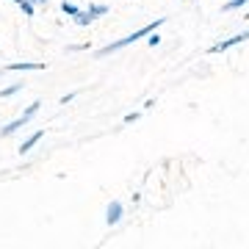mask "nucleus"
<instances>
[{
	"mask_svg": "<svg viewBox=\"0 0 249 249\" xmlns=\"http://www.w3.org/2000/svg\"><path fill=\"white\" fill-rule=\"evenodd\" d=\"M247 39H249V31H244V34H235V36H230V39H224V42H216V45H211V50H208V53H211V55L227 53L230 47H235V45H244Z\"/></svg>",
	"mask_w": 249,
	"mask_h": 249,
	"instance_id": "1",
	"label": "nucleus"
},
{
	"mask_svg": "<svg viewBox=\"0 0 249 249\" xmlns=\"http://www.w3.org/2000/svg\"><path fill=\"white\" fill-rule=\"evenodd\" d=\"M47 70L45 61H14V64H6V72H42Z\"/></svg>",
	"mask_w": 249,
	"mask_h": 249,
	"instance_id": "2",
	"label": "nucleus"
},
{
	"mask_svg": "<svg viewBox=\"0 0 249 249\" xmlns=\"http://www.w3.org/2000/svg\"><path fill=\"white\" fill-rule=\"evenodd\" d=\"M122 213H124V205L119 202V199H114V202L106 208V224H108V227L119 224V222H122Z\"/></svg>",
	"mask_w": 249,
	"mask_h": 249,
	"instance_id": "3",
	"label": "nucleus"
},
{
	"mask_svg": "<svg viewBox=\"0 0 249 249\" xmlns=\"http://www.w3.org/2000/svg\"><path fill=\"white\" fill-rule=\"evenodd\" d=\"M25 124H28L25 116H17L14 122H9V124H3V127H0V139H9V136H14L17 130H22Z\"/></svg>",
	"mask_w": 249,
	"mask_h": 249,
	"instance_id": "4",
	"label": "nucleus"
},
{
	"mask_svg": "<svg viewBox=\"0 0 249 249\" xmlns=\"http://www.w3.org/2000/svg\"><path fill=\"white\" fill-rule=\"evenodd\" d=\"M42 139H45V130H36V133H31V136L25 139V142L19 144V152H22V155H25V152H31V150L36 147V144L42 142Z\"/></svg>",
	"mask_w": 249,
	"mask_h": 249,
	"instance_id": "5",
	"label": "nucleus"
},
{
	"mask_svg": "<svg viewBox=\"0 0 249 249\" xmlns=\"http://www.w3.org/2000/svg\"><path fill=\"white\" fill-rule=\"evenodd\" d=\"M22 89H25V83H14V86H6V89H0V100L14 97V94H19Z\"/></svg>",
	"mask_w": 249,
	"mask_h": 249,
	"instance_id": "6",
	"label": "nucleus"
},
{
	"mask_svg": "<svg viewBox=\"0 0 249 249\" xmlns=\"http://www.w3.org/2000/svg\"><path fill=\"white\" fill-rule=\"evenodd\" d=\"M72 19H75V25H80V28H86V25H91V22H94V19L89 17V11H86V9H80Z\"/></svg>",
	"mask_w": 249,
	"mask_h": 249,
	"instance_id": "7",
	"label": "nucleus"
},
{
	"mask_svg": "<svg viewBox=\"0 0 249 249\" xmlns=\"http://www.w3.org/2000/svg\"><path fill=\"white\" fill-rule=\"evenodd\" d=\"M86 11H89L91 19H97V17H103V14H108V6H103V3H91Z\"/></svg>",
	"mask_w": 249,
	"mask_h": 249,
	"instance_id": "8",
	"label": "nucleus"
},
{
	"mask_svg": "<svg viewBox=\"0 0 249 249\" xmlns=\"http://www.w3.org/2000/svg\"><path fill=\"white\" fill-rule=\"evenodd\" d=\"M39 108H42V103H39V100H36V103H31V106H28L25 111H22V116H25L28 122H31V119H34V116L39 114Z\"/></svg>",
	"mask_w": 249,
	"mask_h": 249,
	"instance_id": "9",
	"label": "nucleus"
},
{
	"mask_svg": "<svg viewBox=\"0 0 249 249\" xmlns=\"http://www.w3.org/2000/svg\"><path fill=\"white\" fill-rule=\"evenodd\" d=\"M244 6H249V0H227V3H224V11H238V9H244Z\"/></svg>",
	"mask_w": 249,
	"mask_h": 249,
	"instance_id": "10",
	"label": "nucleus"
},
{
	"mask_svg": "<svg viewBox=\"0 0 249 249\" xmlns=\"http://www.w3.org/2000/svg\"><path fill=\"white\" fill-rule=\"evenodd\" d=\"M61 11H64V14H67V17H75V14H78V6H75V3H67V0H64V3H61Z\"/></svg>",
	"mask_w": 249,
	"mask_h": 249,
	"instance_id": "11",
	"label": "nucleus"
},
{
	"mask_svg": "<svg viewBox=\"0 0 249 249\" xmlns=\"http://www.w3.org/2000/svg\"><path fill=\"white\" fill-rule=\"evenodd\" d=\"M19 9H22L25 17H34V14H36V9H34V3H31V0H22V3H19Z\"/></svg>",
	"mask_w": 249,
	"mask_h": 249,
	"instance_id": "12",
	"label": "nucleus"
},
{
	"mask_svg": "<svg viewBox=\"0 0 249 249\" xmlns=\"http://www.w3.org/2000/svg\"><path fill=\"white\" fill-rule=\"evenodd\" d=\"M147 45H150V47H158V45H160V34H158V31L147 34Z\"/></svg>",
	"mask_w": 249,
	"mask_h": 249,
	"instance_id": "13",
	"label": "nucleus"
},
{
	"mask_svg": "<svg viewBox=\"0 0 249 249\" xmlns=\"http://www.w3.org/2000/svg\"><path fill=\"white\" fill-rule=\"evenodd\" d=\"M139 116H142L139 111H130V114H124V119H122V122H124V124H133L136 119H139Z\"/></svg>",
	"mask_w": 249,
	"mask_h": 249,
	"instance_id": "14",
	"label": "nucleus"
},
{
	"mask_svg": "<svg viewBox=\"0 0 249 249\" xmlns=\"http://www.w3.org/2000/svg\"><path fill=\"white\" fill-rule=\"evenodd\" d=\"M75 97H78V91H70V94H64V97H61V106H67V103H72Z\"/></svg>",
	"mask_w": 249,
	"mask_h": 249,
	"instance_id": "15",
	"label": "nucleus"
},
{
	"mask_svg": "<svg viewBox=\"0 0 249 249\" xmlns=\"http://www.w3.org/2000/svg\"><path fill=\"white\" fill-rule=\"evenodd\" d=\"M31 3H34V6H36V3H45V6H47V0H31Z\"/></svg>",
	"mask_w": 249,
	"mask_h": 249,
	"instance_id": "16",
	"label": "nucleus"
},
{
	"mask_svg": "<svg viewBox=\"0 0 249 249\" xmlns=\"http://www.w3.org/2000/svg\"><path fill=\"white\" fill-rule=\"evenodd\" d=\"M3 72H6V67H0V75H3Z\"/></svg>",
	"mask_w": 249,
	"mask_h": 249,
	"instance_id": "17",
	"label": "nucleus"
},
{
	"mask_svg": "<svg viewBox=\"0 0 249 249\" xmlns=\"http://www.w3.org/2000/svg\"><path fill=\"white\" fill-rule=\"evenodd\" d=\"M11 3H17V6H19V3H22V0H11Z\"/></svg>",
	"mask_w": 249,
	"mask_h": 249,
	"instance_id": "18",
	"label": "nucleus"
},
{
	"mask_svg": "<svg viewBox=\"0 0 249 249\" xmlns=\"http://www.w3.org/2000/svg\"><path fill=\"white\" fill-rule=\"evenodd\" d=\"M247 17H249V11H247Z\"/></svg>",
	"mask_w": 249,
	"mask_h": 249,
	"instance_id": "19",
	"label": "nucleus"
}]
</instances>
